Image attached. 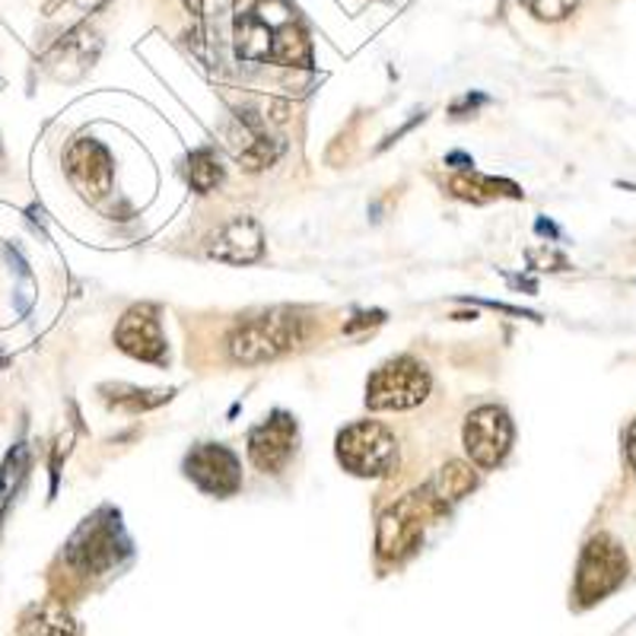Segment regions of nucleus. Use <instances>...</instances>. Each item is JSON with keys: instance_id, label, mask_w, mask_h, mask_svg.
<instances>
[{"instance_id": "f257e3e1", "label": "nucleus", "mask_w": 636, "mask_h": 636, "mask_svg": "<svg viewBox=\"0 0 636 636\" xmlns=\"http://www.w3.org/2000/svg\"><path fill=\"white\" fill-rule=\"evenodd\" d=\"M305 341H309V319H303L297 309L280 305V309L239 322L226 337V351L233 363L258 366V363H271L303 347Z\"/></svg>"}, {"instance_id": "f03ea898", "label": "nucleus", "mask_w": 636, "mask_h": 636, "mask_svg": "<svg viewBox=\"0 0 636 636\" xmlns=\"http://www.w3.org/2000/svg\"><path fill=\"white\" fill-rule=\"evenodd\" d=\"M337 462L357 477H388L398 468V440L379 420H357L337 433Z\"/></svg>"}, {"instance_id": "7ed1b4c3", "label": "nucleus", "mask_w": 636, "mask_h": 636, "mask_svg": "<svg viewBox=\"0 0 636 636\" xmlns=\"http://www.w3.org/2000/svg\"><path fill=\"white\" fill-rule=\"evenodd\" d=\"M627 553L611 538V535H592L585 541L580 553V567H576V599L582 608L599 605L602 599H608L611 592L621 589V582L627 580Z\"/></svg>"}, {"instance_id": "20e7f679", "label": "nucleus", "mask_w": 636, "mask_h": 636, "mask_svg": "<svg viewBox=\"0 0 636 636\" xmlns=\"http://www.w3.org/2000/svg\"><path fill=\"white\" fill-rule=\"evenodd\" d=\"M430 388H433V379L423 363L414 357H398L369 376L366 405H369V411H408L427 401Z\"/></svg>"}, {"instance_id": "39448f33", "label": "nucleus", "mask_w": 636, "mask_h": 636, "mask_svg": "<svg viewBox=\"0 0 636 636\" xmlns=\"http://www.w3.org/2000/svg\"><path fill=\"white\" fill-rule=\"evenodd\" d=\"M433 516L423 494H408L391 503L379 516L376 528V551L382 560H405L420 548L423 541V519Z\"/></svg>"}, {"instance_id": "423d86ee", "label": "nucleus", "mask_w": 636, "mask_h": 636, "mask_svg": "<svg viewBox=\"0 0 636 636\" xmlns=\"http://www.w3.org/2000/svg\"><path fill=\"white\" fill-rule=\"evenodd\" d=\"M125 553H128V541H125L118 519H109V522L93 519L67 545V563L84 576H103L111 567H118V560Z\"/></svg>"}, {"instance_id": "0eeeda50", "label": "nucleus", "mask_w": 636, "mask_h": 636, "mask_svg": "<svg viewBox=\"0 0 636 636\" xmlns=\"http://www.w3.org/2000/svg\"><path fill=\"white\" fill-rule=\"evenodd\" d=\"M465 449L477 468H497L513 449V420L497 405H484L465 420Z\"/></svg>"}, {"instance_id": "6e6552de", "label": "nucleus", "mask_w": 636, "mask_h": 636, "mask_svg": "<svg viewBox=\"0 0 636 636\" xmlns=\"http://www.w3.org/2000/svg\"><path fill=\"white\" fill-rule=\"evenodd\" d=\"M185 474L211 497H233L242 487V465L236 452L217 443L194 445L185 455Z\"/></svg>"}, {"instance_id": "1a4fd4ad", "label": "nucleus", "mask_w": 636, "mask_h": 636, "mask_svg": "<svg viewBox=\"0 0 636 636\" xmlns=\"http://www.w3.org/2000/svg\"><path fill=\"white\" fill-rule=\"evenodd\" d=\"M297 420L283 411L271 414L249 433L251 465L265 474H280L297 452Z\"/></svg>"}, {"instance_id": "9d476101", "label": "nucleus", "mask_w": 636, "mask_h": 636, "mask_svg": "<svg viewBox=\"0 0 636 636\" xmlns=\"http://www.w3.org/2000/svg\"><path fill=\"white\" fill-rule=\"evenodd\" d=\"M115 344L143 363H166V337H163V325L153 305H134L125 312V319L115 328Z\"/></svg>"}, {"instance_id": "9b49d317", "label": "nucleus", "mask_w": 636, "mask_h": 636, "mask_svg": "<svg viewBox=\"0 0 636 636\" xmlns=\"http://www.w3.org/2000/svg\"><path fill=\"white\" fill-rule=\"evenodd\" d=\"M64 166L71 182L86 194V197H103L111 188L115 166H111L109 150L93 138H77L67 147Z\"/></svg>"}, {"instance_id": "f8f14e48", "label": "nucleus", "mask_w": 636, "mask_h": 636, "mask_svg": "<svg viewBox=\"0 0 636 636\" xmlns=\"http://www.w3.org/2000/svg\"><path fill=\"white\" fill-rule=\"evenodd\" d=\"M207 251H211V258L226 261V265H249L265 251V233L251 217H233L217 229Z\"/></svg>"}, {"instance_id": "ddd939ff", "label": "nucleus", "mask_w": 636, "mask_h": 636, "mask_svg": "<svg viewBox=\"0 0 636 636\" xmlns=\"http://www.w3.org/2000/svg\"><path fill=\"white\" fill-rule=\"evenodd\" d=\"M474 484H477V474H474L471 465H465V462H445L443 468L436 471V477L427 484L423 499H427L430 513L436 516V513L452 509L462 497H468L471 491H474Z\"/></svg>"}, {"instance_id": "4468645a", "label": "nucleus", "mask_w": 636, "mask_h": 636, "mask_svg": "<svg viewBox=\"0 0 636 636\" xmlns=\"http://www.w3.org/2000/svg\"><path fill=\"white\" fill-rule=\"evenodd\" d=\"M271 26H274L271 61L283 67H312V45H309V35L300 26V20L287 10L280 23L271 20Z\"/></svg>"}, {"instance_id": "2eb2a0df", "label": "nucleus", "mask_w": 636, "mask_h": 636, "mask_svg": "<svg viewBox=\"0 0 636 636\" xmlns=\"http://www.w3.org/2000/svg\"><path fill=\"white\" fill-rule=\"evenodd\" d=\"M271 42H274V26L265 7L242 13L236 20V52L242 61H271Z\"/></svg>"}, {"instance_id": "dca6fc26", "label": "nucleus", "mask_w": 636, "mask_h": 636, "mask_svg": "<svg viewBox=\"0 0 636 636\" xmlns=\"http://www.w3.org/2000/svg\"><path fill=\"white\" fill-rule=\"evenodd\" d=\"M20 636H77V621L61 602H39L20 617Z\"/></svg>"}, {"instance_id": "f3484780", "label": "nucleus", "mask_w": 636, "mask_h": 636, "mask_svg": "<svg viewBox=\"0 0 636 636\" xmlns=\"http://www.w3.org/2000/svg\"><path fill=\"white\" fill-rule=\"evenodd\" d=\"M452 192L465 201H491V197H499V194H509V197H519V188L513 182H497V179H484L477 172L471 175H455L452 179Z\"/></svg>"}, {"instance_id": "a211bd4d", "label": "nucleus", "mask_w": 636, "mask_h": 636, "mask_svg": "<svg viewBox=\"0 0 636 636\" xmlns=\"http://www.w3.org/2000/svg\"><path fill=\"white\" fill-rule=\"evenodd\" d=\"M220 179L223 169L211 150H197V153H192V160H188V182H192L194 192L201 194L214 192V188L220 185Z\"/></svg>"}, {"instance_id": "6ab92c4d", "label": "nucleus", "mask_w": 636, "mask_h": 636, "mask_svg": "<svg viewBox=\"0 0 636 636\" xmlns=\"http://www.w3.org/2000/svg\"><path fill=\"white\" fill-rule=\"evenodd\" d=\"M538 20H563L576 10L580 0H519Z\"/></svg>"}, {"instance_id": "aec40b11", "label": "nucleus", "mask_w": 636, "mask_h": 636, "mask_svg": "<svg viewBox=\"0 0 636 636\" xmlns=\"http://www.w3.org/2000/svg\"><path fill=\"white\" fill-rule=\"evenodd\" d=\"M624 449H627V462H630V468H634V477H636V420L630 423V430H627Z\"/></svg>"}]
</instances>
